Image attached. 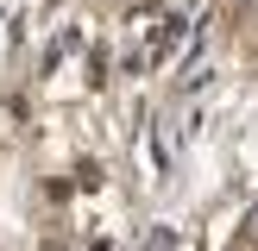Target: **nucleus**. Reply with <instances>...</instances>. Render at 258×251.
<instances>
[{
    "label": "nucleus",
    "instance_id": "f257e3e1",
    "mask_svg": "<svg viewBox=\"0 0 258 251\" xmlns=\"http://www.w3.org/2000/svg\"><path fill=\"white\" fill-rule=\"evenodd\" d=\"M176 38H183V19H164V32H158V44H151V57H164Z\"/></svg>",
    "mask_w": 258,
    "mask_h": 251
},
{
    "label": "nucleus",
    "instance_id": "f03ea898",
    "mask_svg": "<svg viewBox=\"0 0 258 251\" xmlns=\"http://www.w3.org/2000/svg\"><path fill=\"white\" fill-rule=\"evenodd\" d=\"M246 238L258 245V201H252V213H246Z\"/></svg>",
    "mask_w": 258,
    "mask_h": 251
}]
</instances>
